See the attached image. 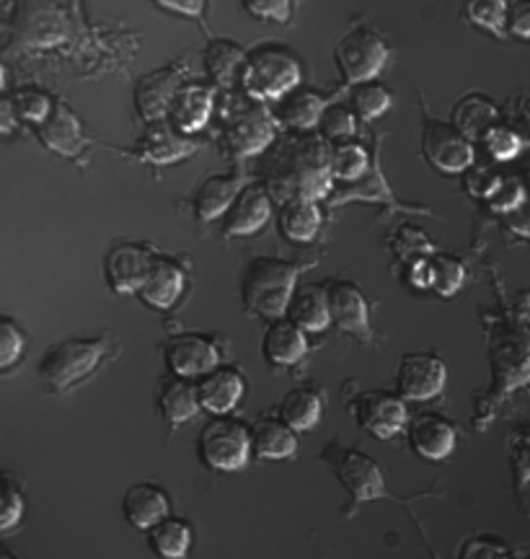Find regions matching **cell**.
Here are the masks:
<instances>
[{"mask_svg": "<svg viewBox=\"0 0 530 559\" xmlns=\"http://www.w3.org/2000/svg\"><path fill=\"white\" fill-rule=\"evenodd\" d=\"M329 151L318 138L298 140L290 148H285L272 171V192L282 194L285 200L305 198L316 202L329 192Z\"/></svg>", "mask_w": 530, "mask_h": 559, "instance_id": "obj_1", "label": "cell"}, {"mask_svg": "<svg viewBox=\"0 0 530 559\" xmlns=\"http://www.w3.org/2000/svg\"><path fill=\"white\" fill-rule=\"evenodd\" d=\"M298 267L277 257H256L243 272L241 293L254 313L267 319H282L296 293Z\"/></svg>", "mask_w": 530, "mask_h": 559, "instance_id": "obj_2", "label": "cell"}, {"mask_svg": "<svg viewBox=\"0 0 530 559\" xmlns=\"http://www.w3.org/2000/svg\"><path fill=\"white\" fill-rule=\"evenodd\" d=\"M241 83L251 99L280 102L301 83V62L282 47H260L246 55L241 68Z\"/></svg>", "mask_w": 530, "mask_h": 559, "instance_id": "obj_3", "label": "cell"}, {"mask_svg": "<svg viewBox=\"0 0 530 559\" xmlns=\"http://www.w3.org/2000/svg\"><path fill=\"white\" fill-rule=\"evenodd\" d=\"M107 345L101 340H62L39 360V379L50 391H65L94 373Z\"/></svg>", "mask_w": 530, "mask_h": 559, "instance_id": "obj_4", "label": "cell"}, {"mask_svg": "<svg viewBox=\"0 0 530 559\" xmlns=\"http://www.w3.org/2000/svg\"><path fill=\"white\" fill-rule=\"evenodd\" d=\"M200 459L215 472H241L251 459V430L239 419L215 417L200 432Z\"/></svg>", "mask_w": 530, "mask_h": 559, "instance_id": "obj_5", "label": "cell"}, {"mask_svg": "<svg viewBox=\"0 0 530 559\" xmlns=\"http://www.w3.org/2000/svg\"><path fill=\"white\" fill-rule=\"evenodd\" d=\"M324 459L334 466L341 487L352 495V500L358 502V506L368 500L394 498V495H388L381 466L375 464L371 456H365L362 451L345 449V445L332 443V449L324 451Z\"/></svg>", "mask_w": 530, "mask_h": 559, "instance_id": "obj_6", "label": "cell"}, {"mask_svg": "<svg viewBox=\"0 0 530 559\" xmlns=\"http://www.w3.org/2000/svg\"><path fill=\"white\" fill-rule=\"evenodd\" d=\"M339 73L347 83H371L388 60V47L373 29H352L334 47Z\"/></svg>", "mask_w": 530, "mask_h": 559, "instance_id": "obj_7", "label": "cell"}, {"mask_svg": "<svg viewBox=\"0 0 530 559\" xmlns=\"http://www.w3.org/2000/svg\"><path fill=\"white\" fill-rule=\"evenodd\" d=\"M354 419L362 430H368L378 440H388L407 428V404L388 391L373 389L360 394L352 404Z\"/></svg>", "mask_w": 530, "mask_h": 559, "instance_id": "obj_8", "label": "cell"}, {"mask_svg": "<svg viewBox=\"0 0 530 559\" xmlns=\"http://www.w3.org/2000/svg\"><path fill=\"white\" fill-rule=\"evenodd\" d=\"M448 381V368L432 353H409L399 362L396 389L403 400L427 402L437 396Z\"/></svg>", "mask_w": 530, "mask_h": 559, "instance_id": "obj_9", "label": "cell"}, {"mask_svg": "<svg viewBox=\"0 0 530 559\" xmlns=\"http://www.w3.org/2000/svg\"><path fill=\"white\" fill-rule=\"evenodd\" d=\"M166 366L177 379H202L220 366V353L202 334H173L164 349Z\"/></svg>", "mask_w": 530, "mask_h": 559, "instance_id": "obj_10", "label": "cell"}, {"mask_svg": "<svg viewBox=\"0 0 530 559\" xmlns=\"http://www.w3.org/2000/svg\"><path fill=\"white\" fill-rule=\"evenodd\" d=\"M422 153L435 169L456 174L473 164V148L469 138L445 122H430L422 135Z\"/></svg>", "mask_w": 530, "mask_h": 559, "instance_id": "obj_11", "label": "cell"}, {"mask_svg": "<svg viewBox=\"0 0 530 559\" xmlns=\"http://www.w3.org/2000/svg\"><path fill=\"white\" fill-rule=\"evenodd\" d=\"M156 257L141 243H117L104 262V277L115 293H141Z\"/></svg>", "mask_w": 530, "mask_h": 559, "instance_id": "obj_12", "label": "cell"}, {"mask_svg": "<svg viewBox=\"0 0 530 559\" xmlns=\"http://www.w3.org/2000/svg\"><path fill=\"white\" fill-rule=\"evenodd\" d=\"M275 138V120L269 111L254 104V107L239 111L226 128V148L233 156H256Z\"/></svg>", "mask_w": 530, "mask_h": 559, "instance_id": "obj_13", "label": "cell"}, {"mask_svg": "<svg viewBox=\"0 0 530 559\" xmlns=\"http://www.w3.org/2000/svg\"><path fill=\"white\" fill-rule=\"evenodd\" d=\"M324 290L332 324L350 334H358L362 340H371V317H368L365 296L347 280H334Z\"/></svg>", "mask_w": 530, "mask_h": 559, "instance_id": "obj_14", "label": "cell"}, {"mask_svg": "<svg viewBox=\"0 0 530 559\" xmlns=\"http://www.w3.org/2000/svg\"><path fill=\"white\" fill-rule=\"evenodd\" d=\"M122 515L128 519L130 526L150 531L171 515V500L164 487L153 485V481H141L132 485L122 498Z\"/></svg>", "mask_w": 530, "mask_h": 559, "instance_id": "obj_15", "label": "cell"}, {"mask_svg": "<svg viewBox=\"0 0 530 559\" xmlns=\"http://www.w3.org/2000/svg\"><path fill=\"white\" fill-rule=\"evenodd\" d=\"M409 443L422 459L443 461L456 449V428L445 417L424 412L409 423Z\"/></svg>", "mask_w": 530, "mask_h": 559, "instance_id": "obj_16", "label": "cell"}, {"mask_svg": "<svg viewBox=\"0 0 530 559\" xmlns=\"http://www.w3.org/2000/svg\"><path fill=\"white\" fill-rule=\"evenodd\" d=\"M243 391H246V383H243L241 373L236 368L218 366L197 381L200 407L218 417H226L228 412L236 409V404L241 402Z\"/></svg>", "mask_w": 530, "mask_h": 559, "instance_id": "obj_17", "label": "cell"}, {"mask_svg": "<svg viewBox=\"0 0 530 559\" xmlns=\"http://www.w3.org/2000/svg\"><path fill=\"white\" fill-rule=\"evenodd\" d=\"M272 213L269 192L260 185L243 187L236 198L233 205H230V213L226 215V226H222V234L226 236H249L256 234L264 223H267Z\"/></svg>", "mask_w": 530, "mask_h": 559, "instance_id": "obj_18", "label": "cell"}, {"mask_svg": "<svg viewBox=\"0 0 530 559\" xmlns=\"http://www.w3.org/2000/svg\"><path fill=\"white\" fill-rule=\"evenodd\" d=\"M137 151L150 164H173V160L192 156L194 143L184 138V132L173 130L169 122L153 120L145 124Z\"/></svg>", "mask_w": 530, "mask_h": 559, "instance_id": "obj_19", "label": "cell"}, {"mask_svg": "<svg viewBox=\"0 0 530 559\" xmlns=\"http://www.w3.org/2000/svg\"><path fill=\"white\" fill-rule=\"evenodd\" d=\"M181 88V79L177 73V68H164V70H153L150 75L137 83L135 88V104L141 109V115L145 120H160L166 111L171 109L173 99H177Z\"/></svg>", "mask_w": 530, "mask_h": 559, "instance_id": "obj_20", "label": "cell"}, {"mask_svg": "<svg viewBox=\"0 0 530 559\" xmlns=\"http://www.w3.org/2000/svg\"><path fill=\"white\" fill-rule=\"evenodd\" d=\"M262 353L272 366H296L305 358L309 353V340H305V332L301 326L292 324L290 319H275L267 326L262 340Z\"/></svg>", "mask_w": 530, "mask_h": 559, "instance_id": "obj_21", "label": "cell"}, {"mask_svg": "<svg viewBox=\"0 0 530 559\" xmlns=\"http://www.w3.org/2000/svg\"><path fill=\"white\" fill-rule=\"evenodd\" d=\"M181 293H184V270L177 262L166 260V257H156L137 296L153 309L169 311L181 298Z\"/></svg>", "mask_w": 530, "mask_h": 559, "instance_id": "obj_22", "label": "cell"}, {"mask_svg": "<svg viewBox=\"0 0 530 559\" xmlns=\"http://www.w3.org/2000/svg\"><path fill=\"white\" fill-rule=\"evenodd\" d=\"M39 140L47 148L60 153V156L73 158L86 148V138H83L81 122L75 120V115L62 104H55L50 117L45 122L37 124Z\"/></svg>", "mask_w": 530, "mask_h": 559, "instance_id": "obj_23", "label": "cell"}, {"mask_svg": "<svg viewBox=\"0 0 530 559\" xmlns=\"http://www.w3.org/2000/svg\"><path fill=\"white\" fill-rule=\"evenodd\" d=\"M251 451L264 461L292 459L298 451L296 430L275 417L256 419L254 428H251Z\"/></svg>", "mask_w": 530, "mask_h": 559, "instance_id": "obj_24", "label": "cell"}, {"mask_svg": "<svg viewBox=\"0 0 530 559\" xmlns=\"http://www.w3.org/2000/svg\"><path fill=\"white\" fill-rule=\"evenodd\" d=\"M169 111L177 130L184 132V135L202 130L213 115V88L200 86V83L181 86Z\"/></svg>", "mask_w": 530, "mask_h": 559, "instance_id": "obj_25", "label": "cell"}, {"mask_svg": "<svg viewBox=\"0 0 530 559\" xmlns=\"http://www.w3.org/2000/svg\"><path fill=\"white\" fill-rule=\"evenodd\" d=\"M241 190L243 185L236 174H210L194 194V215L200 221H215L233 205Z\"/></svg>", "mask_w": 530, "mask_h": 559, "instance_id": "obj_26", "label": "cell"}, {"mask_svg": "<svg viewBox=\"0 0 530 559\" xmlns=\"http://www.w3.org/2000/svg\"><path fill=\"white\" fill-rule=\"evenodd\" d=\"M288 319L303 332H324L332 324L326 290L318 285H301L296 288L288 306Z\"/></svg>", "mask_w": 530, "mask_h": 559, "instance_id": "obj_27", "label": "cell"}, {"mask_svg": "<svg viewBox=\"0 0 530 559\" xmlns=\"http://www.w3.org/2000/svg\"><path fill=\"white\" fill-rule=\"evenodd\" d=\"M158 407L160 415L169 419L171 425H184L197 415L200 396H197V383H190L186 379H171L160 386L158 394Z\"/></svg>", "mask_w": 530, "mask_h": 559, "instance_id": "obj_28", "label": "cell"}, {"mask_svg": "<svg viewBox=\"0 0 530 559\" xmlns=\"http://www.w3.org/2000/svg\"><path fill=\"white\" fill-rule=\"evenodd\" d=\"M321 226V210L313 200L290 198L280 207V230L290 241H313Z\"/></svg>", "mask_w": 530, "mask_h": 559, "instance_id": "obj_29", "label": "cell"}, {"mask_svg": "<svg viewBox=\"0 0 530 559\" xmlns=\"http://www.w3.org/2000/svg\"><path fill=\"white\" fill-rule=\"evenodd\" d=\"M192 539L194 534L190 523L184 519H173V515L148 531V544L153 555L160 559H186L192 549Z\"/></svg>", "mask_w": 530, "mask_h": 559, "instance_id": "obj_30", "label": "cell"}, {"mask_svg": "<svg viewBox=\"0 0 530 559\" xmlns=\"http://www.w3.org/2000/svg\"><path fill=\"white\" fill-rule=\"evenodd\" d=\"M324 111L326 104L318 94H313V91H290V94H285L282 99L277 102L275 115L277 120L288 124V128L309 130L316 122H321Z\"/></svg>", "mask_w": 530, "mask_h": 559, "instance_id": "obj_31", "label": "cell"}, {"mask_svg": "<svg viewBox=\"0 0 530 559\" xmlns=\"http://www.w3.org/2000/svg\"><path fill=\"white\" fill-rule=\"evenodd\" d=\"M280 419L296 432L316 428L321 419V396L313 389H290L280 400Z\"/></svg>", "mask_w": 530, "mask_h": 559, "instance_id": "obj_32", "label": "cell"}, {"mask_svg": "<svg viewBox=\"0 0 530 559\" xmlns=\"http://www.w3.org/2000/svg\"><path fill=\"white\" fill-rule=\"evenodd\" d=\"M202 62H205L207 75H210L215 83L228 86V83L236 79V73L243 68V62H246V52L230 39H213L210 45L205 47V52H202Z\"/></svg>", "mask_w": 530, "mask_h": 559, "instance_id": "obj_33", "label": "cell"}, {"mask_svg": "<svg viewBox=\"0 0 530 559\" xmlns=\"http://www.w3.org/2000/svg\"><path fill=\"white\" fill-rule=\"evenodd\" d=\"M453 117H456V130L460 135L479 138L494 128V122H497V107L492 102H486L484 96L471 94L458 102Z\"/></svg>", "mask_w": 530, "mask_h": 559, "instance_id": "obj_34", "label": "cell"}, {"mask_svg": "<svg viewBox=\"0 0 530 559\" xmlns=\"http://www.w3.org/2000/svg\"><path fill=\"white\" fill-rule=\"evenodd\" d=\"M507 11H510V0H466L463 3L466 21L497 37L507 32Z\"/></svg>", "mask_w": 530, "mask_h": 559, "instance_id": "obj_35", "label": "cell"}, {"mask_svg": "<svg viewBox=\"0 0 530 559\" xmlns=\"http://www.w3.org/2000/svg\"><path fill=\"white\" fill-rule=\"evenodd\" d=\"M329 169L332 177L354 181L368 171V153L354 143H341L329 151Z\"/></svg>", "mask_w": 530, "mask_h": 559, "instance_id": "obj_36", "label": "cell"}, {"mask_svg": "<svg viewBox=\"0 0 530 559\" xmlns=\"http://www.w3.org/2000/svg\"><path fill=\"white\" fill-rule=\"evenodd\" d=\"M352 107L360 117L375 120V117L386 115L390 107V94L378 83H358L352 91Z\"/></svg>", "mask_w": 530, "mask_h": 559, "instance_id": "obj_37", "label": "cell"}, {"mask_svg": "<svg viewBox=\"0 0 530 559\" xmlns=\"http://www.w3.org/2000/svg\"><path fill=\"white\" fill-rule=\"evenodd\" d=\"M24 349L26 337L24 332H21V326L13 319L0 313V373L16 366V362L24 358Z\"/></svg>", "mask_w": 530, "mask_h": 559, "instance_id": "obj_38", "label": "cell"}, {"mask_svg": "<svg viewBox=\"0 0 530 559\" xmlns=\"http://www.w3.org/2000/svg\"><path fill=\"white\" fill-rule=\"evenodd\" d=\"M430 285L441 296H453L463 285V267L453 257H432L430 260Z\"/></svg>", "mask_w": 530, "mask_h": 559, "instance_id": "obj_39", "label": "cell"}, {"mask_svg": "<svg viewBox=\"0 0 530 559\" xmlns=\"http://www.w3.org/2000/svg\"><path fill=\"white\" fill-rule=\"evenodd\" d=\"M13 104H16L19 120H26L32 124L45 122L55 107V104L50 102V96H45L41 91H34V88L19 91V94L13 96Z\"/></svg>", "mask_w": 530, "mask_h": 559, "instance_id": "obj_40", "label": "cell"}, {"mask_svg": "<svg viewBox=\"0 0 530 559\" xmlns=\"http://www.w3.org/2000/svg\"><path fill=\"white\" fill-rule=\"evenodd\" d=\"M507 453H510L515 481H518V487H526L530 481V430L513 432L510 443H507Z\"/></svg>", "mask_w": 530, "mask_h": 559, "instance_id": "obj_41", "label": "cell"}, {"mask_svg": "<svg viewBox=\"0 0 530 559\" xmlns=\"http://www.w3.org/2000/svg\"><path fill=\"white\" fill-rule=\"evenodd\" d=\"M24 498L16 487L3 485L0 489V534H9L24 519Z\"/></svg>", "mask_w": 530, "mask_h": 559, "instance_id": "obj_42", "label": "cell"}, {"mask_svg": "<svg viewBox=\"0 0 530 559\" xmlns=\"http://www.w3.org/2000/svg\"><path fill=\"white\" fill-rule=\"evenodd\" d=\"M321 130L326 140H347L354 135V115L345 107H329L321 117Z\"/></svg>", "mask_w": 530, "mask_h": 559, "instance_id": "obj_43", "label": "cell"}, {"mask_svg": "<svg viewBox=\"0 0 530 559\" xmlns=\"http://www.w3.org/2000/svg\"><path fill=\"white\" fill-rule=\"evenodd\" d=\"M241 3L254 19L280 21V24L290 19L292 11V0H241Z\"/></svg>", "mask_w": 530, "mask_h": 559, "instance_id": "obj_44", "label": "cell"}, {"mask_svg": "<svg viewBox=\"0 0 530 559\" xmlns=\"http://www.w3.org/2000/svg\"><path fill=\"white\" fill-rule=\"evenodd\" d=\"M484 138H486V148H490L494 158H502V160L513 158L515 153L520 151V138L505 128H492Z\"/></svg>", "mask_w": 530, "mask_h": 559, "instance_id": "obj_45", "label": "cell"}, {"mask_svg": "<svg viewBox=\"0 0 530 559\" xmlns=\"http://www.w3.org/2000/svg\"><path fill=\"white\" fill-rule=\"evenodd\" d=\"M458 559H510V555H507V549L497 542L469 539L460 547Z\"/></svg>", "mask_w": 530, "mask_h": 559, "instance_id": "obj_46", "label": "cell"}, {"mask_svg": "<svg viewBox=\"0 0 530 559\" xmlns=\"http://www.w3.org/2000/svg\"><path fill=\"white\" fill-rule=\"evenodd\" d=\"M507 32L518 39H530V0H515V3H510Z\"/></svg>", "mask_w": 530, "mask_h": 559, "instance_id": "obj_47", "label": "cell"}, {"mask_svg": "<svg viewBox=\"0 0 530 559\" xmlns=\"http://www.w3.org/2000/svg\"><path fill=\"white\" fill-rule=\"evenodd\" d=\"M158 9H166L171 13H181V16H192L197 19L202 11H205L207 0H153Z\"/></svg>", "mask_w": 530, "mask_h": 559, "instance_id": "obj_48", "label": "cell"}, {"mask_svg": "<svg viewBox=\"0 0 530 559\" xmlns=\"http://www.w3.org/2000/svg\"><path fill=\"white\" fill-rule=\"evenodd\" d=\"M19 128V111L13 99L0 96V135H11Z\"/></svg>", "mask_w": 530, "mask_h": 559, "instance_id": "obj_49", "label": "cell"}, {"mask_svg": "<svg viewBox=\"0 0 530 559\" xmlns=\"http://www.w3.org/2000/svg\"><path fill=\"white\" fill-rule=\"evenodd\" d=\"M3 86H5V68L0 66V91H3Z\"/></svg>", "mask_w": 530, "mask_h": 559, "instance_id": "obj_50", "label": "cell"}, {"mask_svg": "<svg viewBox=\"0 0 530 559\" xmlns=\"http://www.w3.org/2000/svg\"><path fill=\"white\" fill-rule=\"evenodd\" d=\"M0 559H13L11 555H9V551H5L3 547H0Z\"/></svg>", "mask_w": 530, "mask_h": 559, "instance_id": "obj_51", "label": "cell"}, {"mask_svg": "<svg viewBox=\"0 0 530 559\" xmlns=\"http://www.w3.org/2000/svg\"><path fill=\"white\" fill-rule=\"evenodd\" d=\"M0 489H3V481H0Z\"/></svg>", "mask_w": 530, "mask_h": 559, "instance_id": "obj_52", "label": "cell"}, {"mask_svg": "<svg viewBox=\"0 0 530 559\" xmlns=\"http://www.w3.org/2000/svg\"><path fill=\"white\" fill-rule=\"evenodd\" d=\"M522 559H530V555H528V557H522Z\"/></svg>", "mask_w": 530, "mask_h": 559, "instance_id": "obj_53", "label": "cell"}]
</instances>
